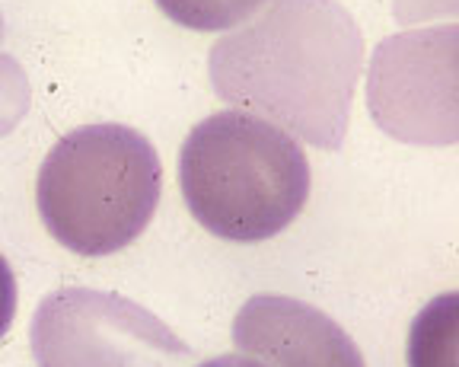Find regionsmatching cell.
I'll return each mask as SVG.
<instances>
[{
	"label": "cell",
	"instance_id": "1",
	"mask_svg": "<svg viewBox=\"0 0 459 367\" xmlns=\"http://www.w3.org/2000/svg\"><path fill=\"white\" fill-rule=\"evenodd\" d=\"M364 71L360 26L338 0H268L208 55L214 93L319 151H338Z\"/></svg>",
	"mask_w": 459,
	"mask_h": 367
},
{
	"label": "cell",
	"instance_id": "11",
	"mask_svg": "<svg viewBox=\"0 0 459 367\" xmlns=\"http://www.w3.org/2000/svg\"><path fill=\"white\" fill-rule=\"evenodd\" d=\"M16 301H20V291H16L13 268H10V262L0 256V338L7 336L10 326H13Z\"/></svg>",
	"mask_w": 459,
	"mask_h": 367
},
{
	"label": "cell",
	"instance_id": "10",
	"mask_svg": "<svg viewBox=\"0 0 459 367\" xmlns=\"http://www.w3.org/2000/svg\"><path fill=\"white\" fill-rule=\"evenodd\" d=\"M393 16L402 30L459 22V0H393Z\"/></svg>",
	"mask_w": 459,
	"mask_h": 367
},
{
	"label": "cell",
	"instance_id": "9",
	"mask_svg": "<svg viewBox=\"0 0 459 367\" xmlns=\"http://www.w3.org/2000/svg\"><path fill=\"white\" fill-rule=\"evenodd\" d=\"M29 102H32V87L26 71L20 61L0 51V137L10 135L26 118Z\"/></svg>",
	"mask_w": 459,
	"mask_h": 367
},
{
	"label": "cell",
	"instance_id": "6",
	"mask_svg": "<svg viewBox=\"0 0 459 367\" xmlns=\"http://www.w3.org/2000/svg\"><path fill=\"white\" fill-rule=\"evenodd\" d=\"M233 345L268 367H367L329 313L287 294H255L233 319Z\"/></svg>",
	"mask_w": 459,
	"mask_h": 367
},
{
	"label": "cell",
	"instance_id": "8",
	"mask_svg": "<svg viewBox=\"0 0 459 367\" xmlns=\"http://www.w3.org/2000/svg\"><path fill=\"white\" fill-rule=\"evenodd\" d=\"M268 0H157V7L192 32H233L249 22Z\"/></svg>",
	"mask_w": 459,
	"mask_h": 367
},
{
	"label": "cell",
	"instance_id": "3",
	"mask_svg": "<svg viewBox=\"0 0 459 367\" xmlns=\"http://www.w3.org/2000/svg\"><path fill=\"white\" fill-rule=\"evenodd\" d=\"M163 163L141 131L118 122L80 125L48 151L36 208L55 243L77 256H112L151 227Z\"/></svg>",
	"mask_w": 459,
	"mask_h": 367
},
{
	"label": "cell",
	"instance_id": "5",
	"mask_svg": "<svg viewBox=\"0 0 459 367\" xmlns=\"http://www.w3.org/2000/svg\"><path fill=\"white\" fill-rule=\"evenodd\" d=\"M367 112L399 144H459V22L383 39L367 61Z\"/></svg>",
	"mask_w": 459,
	"mask_h": 367
},
{
	"label": "cell",
	"instance_id": "7",
	"mask_svg": "<svg viewBox=\"0 0 459 367\" xmlns=\"http://www.w3.org/2000/svg\"><path fill=\"white\" fill-rule=\"evenodd\" d=\"M409 367H459V291L428 301L409 326Z\"/></svg>",
	"mask_w": 459,
	"mask_h": 367
},
{
	"label": "cell",
	"instance_id": "12",
	"mask_svg": "<svg viewBox=\"0 0 459 367\" xmlns=\"http://www.w3.org/2000/svg\"><path fill=\"white\" fill-rule=\"evenodd\" d=\"M195 367H268V364H262V361L252 358V354L233 352V354H217V358L204 361V364H195Z\"/></svg>",
	"mask_w": 459,
	"mask_h": 367
},
{
	"label": "cell",
	"instance_id": "2",
	"mask_svg": "<svg viewBox=\"0 0 459 367\" xmlns=\"http://www.w3.org/2000/svg\"><path fill=\"white\" fill-rule=\"evenodd\" d=\"M309 182L300 141L243 109L201 118L179 151L186 208L230 243H262L287 231L307 208Z\"/></svg>",
	"mask_w": 459,
	"mask_h": 367
},
{
	"label": "cell",
	"instance_id": "4",
	"mask_svg": "<svg viewBox=\"0 0 459 367\" xmlns=\"http://www.w3.org/2000/svg\"><path fill=\"white\" fill-rule=\"evenodd\" d=\"M36 367H182L192 348L157 313L115 291L57 288L29 326Z\"/></svg>",
	"mask_w": 459,
	"mask_h": 367
}]
</instances>
